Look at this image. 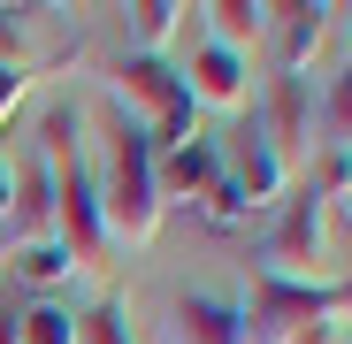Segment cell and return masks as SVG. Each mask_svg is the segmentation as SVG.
<instances>
[{"instance_id": "6da1fadb", "label": "cell", "mask_w": 352, "mask_h": 344, "mask_svg": "<svg viewBox=\"0 0 352 344\" xmlns=\"http://www.w3.org/2000/svg\"><path fill=\"white\" fill-rule=\"evenodd\" d=\"M92 207H100V238L107 245H153L161 238V184H153V146L131 115L107 123L100 168H92Z\"/></svg>"}, {"instance_id": "7a4b0ae2", "label": "cell", "mask_w": 352, "mask_h": 344, "mask_svg": "<svg viewBox=\"0 0 352 344\" xmlns=\"http://www.w3.org/2000/svg\"><path fill=\"white\" fill-rule=\"evenodd\" d=\"M38 146H46V192H54V245L69 253L77 275H92L100 253H107V238H100V207H92V168L77 153V115L46 107Z\"/></svg>"}, {"instance_id": "3957f363", "label": "cell", "mask_w": 352, "mask_h": 344, "mask_svg": "<svg viewBox=\"0 0 352 344\" xmlns=\"http://www.w3.org/2000/svg\"><path fill=\"white\" fill-rule=\"evenodd\" d=\"M245 314V344H344L352 321V283H329V291H283V283H253Z\"/></svg>"}, {"instance_id": "277c9868", "label": "cell", "mask_w": 352, "mask_h": 344, "mask_svg": "<svg viewBox=\"0 0 352 344\" xmlns=\"http://www.w3.org/2000/svg\"><path fill=\"white\" fill-rule=\"evenodd\" d=\"M261 283H283V291H329V192L307 184L283 207L276 238L261 245Z\"/></svg>"}, {"instance_id": "5b68a950", "label": "cell", "mask_w": 352, "mask_h": 344, "mask_svg": "<svg viewBox=\"0 0 352 344\" xmlns=\"http://www.w3.org/2000/svg\"><path fill=\"white\" fill-rule=\"evenodd\" d=\"M222 176L238 184V192H245V207L261 214V207H276V199H283V176H291V168L276 161V146L261 138L253 115H238V130H230V168H222Z\"/></svg>"}, {"instance_id": "8992f818", "label": "cell", "mask_w": 352, "mask_h": 344, "mask_svg": "<svg viewBox=\"0 0 352 344\" xmlns=\"http://www.w3.org/2000/svg\"><path fill=\"white\" fill-rule=\"evenodd\" d=\"M245 54H222V46H199L192 54V69H176V84H184L192 107H214V115H245L253 84H245Z\"/></svg>"}, {"instance_id": "52a82bcc", "label": "cell", "mask_w": 352, "mask_h": 344, "mask_svg": "<svg viewBox=\"0 0 352 344\" xmlns=\"http://www.w3.org/2000/svg\"><path fill=\"white\" fill-rule=\"evenodd\" d=\"M253 123H261V138L276 146V161L291 168L307 146H314V115H307V84L299 77H276V92H268V107H253Z\"/></svg>"}, {"instance_id": "ba28073f", "label": "cell", "mask_w": 352, "mask_h": 344, "mask_svg": "<svg viewBox=\"0 0 352 344\" xmlns=\"http://www.w3.org/2000/svg\"><path fill=\"white\" fill-rule=\"evenodd\" d=\"M214 176H222V153H214V138H199V130L153 153V184H161V207H168V199H199Z\"/></svg>"}, {"instance_id": "9c48e42d", "label": "cell", "mask_w": 352, "mask_h": 344, "mask_svg": "<svg viewBox=\"0 0 352 344\" xmlns=\"http://www.w3.org/2000/svg\"><path fill=\"white\" fill-rule=\"evenodd\" d=\"M192 16H207V46H222V54H245V46H261L276 31L268 0H207V8H192Z\"/></svg>"}, {"instance_id": "30bf717a", "label": "cell", "mask_w": 352, "mask_h": 344, "mask_svg": "<svg viewBox=\"0 0 352 344\" xmlns=\"http://www.w3.org/2000/svg\"><path fill=\"white\" fill-rule=\"evenodd\" d=\"M329 16H337V8H322V0L276 8V31H283V77H299V84H307V62L329 46Z\"/></svg>"}, {"instance_id": "8fae6325", "label": "cell", "mask_w": 352, "mask_h": 344, "mask_svg": "<svg viewBox=\"0 0 352 344\" xmlns=\"http://www.w3.org/2000/svg\"><path fill=\"white\" fill-rule=\"evenodd\" d=\"M176 344H245V314L230 299H184L176 306Z\"/></svg>"}, {"instance_id": "7c38bea8", "label": "cell", "mask_w": 352, "mask_h": 344, "mask_svg": "<svg viewBox=\"0 0 352 344\" xmlns=\"http://www.w3.org/2000/svg\"><path fill=\"white\" fill-rule=\"evenodd\" d=\"M184 16H192V8H176V0H138V8H131V38H138L146 62H161V46L184 31Z\"/></svg>"}, {"instance_id": "4fadbf2b", "label": "cell", "mask_w": 352, "mask_h": 344, "mask_svg": "<svg viewBox=\"0 0 352 344\" xmlns=\"http://www.w3.org/2000/svg\"><path fill=\"white\" fill-rule=\"evenodd\" d=\"M77 268H69V253L54 245V238H38V245H23L16 253V283H38V291H54V283H69Z\"/></svg>"}, {"instance_id": "5bb4252c", "label": "cell", "mask_w": 352, "mask_h": 344, "mask_svg": "<svg viewBox=\"0 0 352 344\" xmlns=\"http://www.w3.org/2000/svg\"><path fill=\"white\" fill-rule=\"evenodd\" d=\"M16 344H77V314L69 306H23Z\"/></svg>"}, {"instance_id": "9a60e30c", "label": "cell", "mask_w": 352, "mask_h": 344, "mask_svg": "<svg viewBox=\"0 0 352 344\" xmlns=\"http://www.w3.org/2000/svg\"><path fill=\"white\" fill-rule=\"evenodd\" d=\"M199 214H207L214 229H238V222H245L253 207H245V192H238V184H230V176H214V184L199 192Z\"/></svg>"}, {"instance_id": "2e32d148", "label": "cell", "mask_w": 352, "mask_h": 344, "mask_svg": "<svg viewBox=\"0 0 352 344\" xmlns=\"http://www.w3.org/2000/svg\"><path fill=\"white\" fill-rule=\"evenodd\" d=\"M77 344H131V329H123V306H115V299H100L92 314H77Z\"/></svg>"}, {"instance_id": "e0dca14e", "label": "cell", "mask_w": 352, "mask_h": 344, "mask_svg": "<svg viewBox=\"0 0 352 344\" xmlns=\"http://www.w3.org/2000/svg\"><path fill=\"white\" fill-rule=\"evenodd\" d=\"M329 146H344V153H352V69L329 84Z\"/></svg>"}, {"instance_id": "ac0fdd59", "label": "cell", "mask_w": 352, "mask_h": 344, "mask_svg": "<svg viewBox=\"0 0 352 344\" xmlns=\"http://www.w3.org/2000/svg\"><path fill=\"white\" fill-rule=\"evenodd\" d=\"M23 92H31V69H0V130H8V115L23 107Z\"/></svg>"}, {"instance_id": "d6986e66", "label": "cell", "mask_w": 352, "mask_h": 344, "mask_svg": "<svg viewBox=\"0 0 352 344\" xmlns=\"http://www.w3.org/2000/svg\"><path fill=\"white\" fill-rule=\"evenodd\" d=\"M0 69H23V23L0 8Z\"/></svg>"}, {"instance_id": "ffe728a7", "label": "cell", "mask_w": 352, "mask_h": 344, "mask_svg": "<svg viewBox=\"0 0 352 344\" xmlns=\"http://www.w3.org/2000/svg\"><path fill=\"white\" fill-rule=\"evenodd\" d=\"M16 329H23V306L8 299V283H0V344H16Z\"/></svg>"}, {"instance_id": "44dd1931", "label": "cell", "mask_w": 352, "mask_h": 344, "mask_svg": "<svg viewBox=\"0 0 352 344\" xmlns=\"http://www.w3.org/2000/svg\"><path fill=\"white\" fill-rule=\"evenodd\" d=\"M337 207H344V222H352V176H344V184H337Z\"/></svg>"}, {"instance_id": "7402d4cb", "label": "cell", "mask_w": 352, "mask_h": 344, "mask_svg": "<svg viewBox=\"0 0 352 344\" xmlns=\"http://www.w3.org/2000/svg\"><path fill=\"white\" fill-rule=\"evenodd\" d=\"M8 184H16V176H8V161H0V207H8Z\"/></svg>"}]
</instances>
